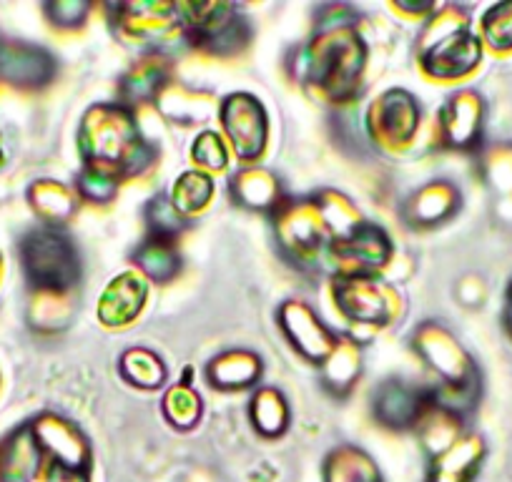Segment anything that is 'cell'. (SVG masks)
Here are the masks:
<instances>
[{"mask_svg": "<svg viewBox=\"0 0 512 482\" xmlns=\"http://www.w3.org/2000/svg\"><path fill=\"white\" fill-rule=\"evenodd\" d=\"M357 26L359 16L349 6H322L312 38L297 48L294 76L334 106L352 103L362 88L369 48Z\"/></svg>", "mask_w": 512, "mask_h": 482, "instance_id": "obj_1", "label": "cell"}, {"mask_svg": "<svg viewBox=\"0 0 512 482\" xmlns=\"http://www.w3.org/2000/svg\"><path fill=\"white\" fill-rule=\"evenodd\" d=\"M83 169L123 184L154 169L159 149L141 131L136 111L121 103H93L81 118L76 136Z\"/></svg>", "mask_w": 512, "mask_h": 482, "instance_id": "obj_2", "label": "cell"}, {"mask_svg": "<svg viewBox=\"0 0 512 482\" xmlns=\"http://www.w3.org/2000/svg\"><path fill=\"white\" fill-rule=\"evenodd\" d=\"M412 349L432 372L435 405L455 417H465L480 397V370L455 334L437 319H427L412 332Z\"/></svg>", "mask_w": 512, "mask_h": 482, "instance_id": "obj_3", "label": "cell"}, {"mask_svg": "<svg viewBox=\"0 0 512 482\" xmlns=\"http://www.w3.org/2000/svg\"><path fill=\"white\" fill-rule=\"evenodd\" d=\"M482 41L470 31L460 6H442L427 18L417 38V63L432 81L465 78L480 66Z\"/></svg>", "mask_w": 512, "mask_h": 482, "instance_id": "obj_4", "label": "cell"}, {"mask_svg": "<svg viewBox=\"0 0 512 482\" xmlns=\"http://www.w3.org/2000/svg\"><path fill=\"white\" fill-rule=\"evenodd\" d=\"M21 267L38 294L66 297L81 282V254L63 226H36L21 239Z\"/></svg>", "mask_w": 512, "mask_h": 482, "instance_id": "obj_5", "label": "cell"}, {"mask_svg": "<svg viewBox=\"0 0 512 482\" xmlns=\"http://www.w3.org/2000/svg\"><path fill=\"white\" fill-rule=\"evenodd\" d=\"M184 41L214 58H236L249 48L254 26L234 3H179Z\"/></svg>", "mask_w": 512, "mask_h": 482, "instance_id": "obj_6", "label": "cell"}, {"mask_svg": "<svg viewBox=\"0 0 512 482\" xmlns=\"http://www.w3.org/2000/svg\"><path fill=\"white\" fill-rule=\"evenodd\" d=\"M272 229L282 257L302 269L314 267L334 239L314 196H287V201L272 214Z\"/></svg>", "mask_w": 512, "mask_h": 482, "instance_id": "obj_7", "label": "cell"}, {"mask_svg": "<svg viewBox=\"0 0 512 482\" xmlns=\"http://www.w3.org/2000/svg\"><path fill=\"white\" fill-rule=\"evenodd\" d=\"M332 302L347 322L359 327L384 329L405 312V299L395 284L382 277H339L332 279Z\"/></svg>", "mask_w": 512, "mask_h": 482, "instance_id": "obj_8", "label": "cell"}, {"mask_svg": "<svg viewBox=\"0 0 512 482\" xmlns=\"http://www.w3.org/2000/svg\"><path fill=\"white\" fill-rule=\"evenodd\" d=\"M108 21L113 33L131 46L159 53L174 38H184L179 3L169 0H136V3H108Z\"/></svg>", "mask_w": 512, "mask_h": 482, "instance_id": "obj_9", "label": "cell"}, {"mask_svg": "<svg viewBox=\"0 0 512 482\" xmlns=\"http://www.w3.org/2000/svg\"><path fill=\"white\" fill-rule=\"evenodd\" d=\"M219 124L226 146L244 166H256L269 146V113L254 93L236 91L219 101Z\"/></svg>", "mask_w": 512, "mask_h": 482, "instance_id": "obj_10", "label": "cell"}, {"mask_svg": "<svg viewBox=\"0 0 512 482\" xmlns=\"http://www.w3.org/2000/svg\"><path fill=\"white\" fill-rule=\"evenodd\" d=\"M422 124V108L415 93L407 88H387L367 108L364 129L374 146L384 151H405L417 139Z\"/></svg>", "mask_w": 512, "mask_h": 482, "instance_id": "obj_11", "label": "cell"}, {"mask_svg": "<svg viewBox=\"0 0 512 482\" xmlns=\"http://www.w3.org/2000/svg\"><path fill=\"white\" fill-rule=\"evenodd\" d=\"M395 257L392 236L374 221H362L329 241L327 259L339 277H379Z\"/></svg>", "mask_w": 512, "mask_h": 482, "instance_id": "obj_12", "label": "cell"}, {"mask_svg": "<svg viewBox=\"0 0 512 482\" xmlns=\"http://www.w3.org/2000/svg\"><path fill=\"white\" fill-rule=\"evenodd\" d=\"M277 327L289 347L309 362V365L322 367L324 359L334 352L339 344V334L324 322L312 304L302 299H284L277 307Z\"/></svg>", "mask_w": 512, "mask_h": 482, "instance_id": "obj_13", "label": "cell"}, {"mask_svg": "<svg viewBox=\"0 0 512 482\" xmlns=\"http://www.w3.org/2000/svg\"><path fill=\"white\" fill-rule=\"evenodd\" d=\"M432 405H435L432 387L412 385V382L397 380V377L379 382L369 400L374 422L392 432L417 430Z\"/></svg>", "mask_w": 512, "mask_h": 482, "instance_id": "obj_14", "label": "cell"}, {"mask_svg": "<svg viewBox=\"0 0 512 482\" xmlns=\"http://www.w3.org/2000/svg\"><path fill=\"white\" fill-rule=\"evenodd\" d=\"M31 425L48 465L63 467V470L91 472V442H88V437L83 435L76 422L56 415V412H43L36 420H31Z\"/></svg>", "mask_w": 512, "mask_h": 482, "instance_id": "obj_15", "label": "cell"}, {"mask_svg": "<svg viewBox=\"0 0 512 482\" xmlns=\"http://www.w3.org/2000/svg\"><path fill=\"white\" fill-rule=\"evenodd\" d=\"M485 101L475 91H455L437 111V141L442 149L475 151L482 141Z\"/></svg>", "mask_w": 512, "mask_h": 482, "instance_id": "obj_16", "label": "cell"}, {"mask_svg": "<svg viewBox=\"0 0 512 482\" xmlns=\"http://www.w3.org/2000/svg\"><path fill=\"white\" fill-rule=\"evenodd\" d=\"M58 73V63L51 51L36 43L0 38V81L26 91H41L51 86Z\"/></svg>", "mask_w": 512, "mask_h": 482, "instance_id": "obj_17", "label": "cell"}, {"mask_svg": "<svg viewBox=\"0 0 512 482\" xmlns=\"http://www.w3.org/2000/svg\"><path fill=\"white\" fill-rule=\"evenodd\" d=\"M171 78H174V63L164 53H146L118 78L116 103L131 108V111L159 103L166 88L171 86Z\"/></svg>", "mask_w": 512, "mask_h": 482, "instance_id": "obj_18", "label": "cell"}, {"mask_svg": "<svg viewBox=\"0 0 512 482\" xmlns=\"http://www.w3.org/2000/svg\"><path fill=\"white\" fill-rule=\"evenodd\" d=\"M149 302V282L139 272L116 274L98 299V322L108 329H123L134 324Z\"/></svg>", "mask_w": 512, "mask_h": 482, "instance_id": "obj_19", "label": "cell"}, {"mask_svg": "<svg viewBox=\"0 0 512 482\" xmlns=\"http://www.w3.org/2000/svg\"><path fill=\"white\" fill-rule=\"evenodd\" d=\"M462 194L452 181L435 179L412 191L402 204V221L415 231L435 229L460 211Z\"/></svg>", "mask_w": 512, "mask_h": 482, "instance_id": "obj_20", "label": "cell"}, {"mask_svg": "<svg viewBox=\"0 0 512 482\" xmlns=\"http://www.w3.org/2000/svg\"><path fill=\"white\" fill-rule=\"evenodd\" d=\"M229 194L236 206L272 216L287 201L284 186L274 171L264 166H244L229 176Z\"/></svg>", "mask_w": 512, "mask_h": 482, "instance_id": "obj_21", "label": "cell"}, {"mask_svg": "<svg viewBox=\"0 0 512 482\" xmlns=\"http://www.w3.org/2000/svg\"><path fill=\"white\" fill-rule=\"evenodd\" d=\"M206 382L216 392H244L256 387L264 377V359L254 349L236 347L209 359L204 370Z\"/></svg>", "mask_w": 512, "mask_h": 482, "instance_id": "obj_22", "label": "cell"}, {"mask_svg": "<svg viewBox=\"0 0 512 482\" xmlns=\"http://www.w3.org/2000/svg\"><path fill=\"white\" fill-rule=\"evenodd\" d=\"M43 460L46 457L28 422L0 440V482H33Z\"/></svg>", "mask_w": 512, "mask_h": 482, "instance_id": "obj_23", "label": "cell"}, {"mask_svg": "<svg viewBox=\"0 0 512 482\" xmlns=\"http://www.w3.org/2000/svg\"><path fill=\"white\" fill-rule=\"evenodd\" d=\"M485 457L480 435H460L452 445L437 452L430 462L427 482H472Z\"/></svg>", "mask_w": 512, "mask_h": 482, "instance_id": "obj_24", "label": "cell"}, {"mask_svg": "<svg viewBox=\"0 0 512 482\" xmlns=\"http://www.w3.org/2000/svg\"><path fill=\"white\" fill-rule=\"evenodd\" d=\"M362 372L364 347L354 337H342L337 347H334V352L319 367V380H322V387L334 400H344L359 385Z\"/></svg>", "mask_w": 512, "mask_h": 482, "instance_id": "obj_25", "label": "cell"}, {"mask_svg": "<svg viewBox=\"0 0 512 482\" xmlns=\"http://www.w3.org/2000/svg\"><path fill=\"white\" fill-rule=\"evenodd\" d=\"M131 264H134V272H139L146 282L156 287H166L184 272V257L176 241L156 239V236H146L136 244L131 252Z\"/></svg>", "mask_w": 512, "mask_h": 482, "instance_id": "obj_26", "label": "cell"}, {"mask_svg": "<svg viewBox=\"0 0 512 482\" xmlns=\"http://www.w3.org/2000/svg\"><path fill=\"white\" fill-rule=\"evenodd\" d=\"M249 422L264 440H279L292 425V405L277 387H256L249 400Z\"/></svg>", "mask_w": 512, "mask_h": 482, "instance_id": "obj_27", "label": "cell"}, {"mask_svg": "<svg viewBox=\"0 0 512 482\" xmlns=\"http://www.w3.org/2000/svg\"><path fill=\"white\" fill-rule=\"evenodd\" d=\"M28 204L46 226H63L78 214L81 199H78L73 186L53 179H41L28 189Z\"/></svg>", "mask_w": 512, "mask_h": 482, "instance_id": "obj_28", "label": "cell"}, {"mask_svg": "<svg viewBox=\"0 0 512 482\" xmlns=\"http://www.w3.org/2000/svg\"><path fill=\"white\" fill-rule=\"evenodd\" d=\"M118 377L128 387L144 392H156L169 382V367L149 347H131L118 357Z\"/></svg>", "mask_w": 512, "mask_h": 482, "instance_id": "obj_29", "label": "cell"}, {"mask_svg": "<svg viewBox=\"0 0 512 482\" xmlns=\"http://www.w3.org/2000/svg\"><path fill=\"white\" fill-rule=\"evenodd\" d=\"M324 482H382V472L362 447L339 445L324 460Z\"/></svg>", "mask_w": 512, "mask_h": 482, "instance_id": "obj_30", "label": "cell"}, {"mask_svg": "<svg viewBox=\"0 0 512 482\" xmlns=\"http://www.w3.org/2000/svg\"><path fill=\"white\" fill-rule=\"evenodd\" d=\"M161 415L169 422L174 430L189 432L194 430L201 422L204 415V400L196 392L194 385H184V382H176L174 387L166 390V395L161 397Z\"/></svg>", "mask_w": 512, "mask_h": 482, "instance_id": "obj_31", "label": "cell"}, {"mask_svg": "<svg viewBox=\"0 0 512 482\" xmlns=\"http://www.w3.org/2000/svg\"><path fill=\"white\" fill-rule=\"evenodd\" d=\"M214 191H216V184L214 179H211V174H204V171L199 169H191V171H184V174L174 181L169 199L171 204L186 216V219H191V216L201 214V211L211 204Z\"/></svg>", "mask_w": 512, "mask_h": 482, "instance_id": "obj_32", "label": "cell"}, {"mask_svg": "<svg viewBox=\"0 0 512 482\" xmlns=\"http://www.w3.org/2000/svg\"><path fill=\"white\" fill-rule=\"evenodd\" d=\"M189 221L166 194H156L146 201L144 206V224L146 236H156V239L179 241V236L189 229Z\"/></svg>", "mask_w": 512, "mask_h": 482, "instance_id": "obj_33", "label": "cell"}, {"mask_svg": "<svg viewBox=\"0 0 512 482\" xmlns=\"http://www.w3.org/2000/svg\"><path fill=\"white\" fill-rule=\"evenodd\" d=\"M314 199H317L319 209H322V214H324V219H327L329 229H332L334 239L342 234H347V231H352L354 226L362 224L364 221L357 206L352 204V199L344 194H339V191L322 189L319 194H314Z\"/></svg>", "mask_w": 512, "mask_h": 482, "instance_id": "obj_34", "label": "cell"}, {"mask_svg": "<svg viewBox=\"0 0 512 482\" xmlns=\"http://www.w3.org/2000/svg\"><path fill=\"white\" fill-rule=\"evenodd\" d=\"M191 161L204 174H219L229 166V146L219 131H201L191 144Z\"/></svg>", "mask_w": 512, "mask_h": 482, "instance_id": "obj_35", "label": "cell"}, {"mask_svg": "<svg viewBox=\"0 0 512 482\" xmlns=\"http://www.w3.org/2000/svg\"><path fill=\"white\" fill-rule=\"evenodd\" d=\"M482 38L492 51H512V3H497L482 16Z\"/></svg>", "mask_w": 512, "mask_h": 482, "instance_id": "obj_36", "label": "cell"}, {"mask_svg": "<svg viewBox=\"0 0 512 482\" xmlns=\"http://www.w3.org/2000/svg\"><path fill=\"white\" fill-rule=\"evenodd\" d=\"M73 189H76L78 199L86 201V204H93V206H108L118 199L116 181L106 179V176L96 174V171L83 169V166H81V171L76 174Z\"/></svg>", "mask_w": 512, "mask_h": 482, "instance_id": "obj_37", "label": "cell"}, {"mask_svg": "<svg viewBox=\"0 0 512 482\" xmlns=\"http://www.w3.org/2000/svg\"><path fill=\"white\" fill-rule=\"evenodd\" d=\"M91 11V0H58V3H46L43 6L48 23L61 28V31H78V28H83Z\"/></svg>", "mask_w": 512, "mask_h": 482, "instance_id": "obj_38", "label": "cell"}, {"mask_svg": "<svg viewBox=\"0 0 512 482\" xmlns=\"http://www.w3.org/2000/svg\"><path fill=\"white\" fill-rule=\"evenodd\" d=\"M46 480L48 482H91V472L63 470V467L46 465Z\"/></svg>", "mask_w": 512, "mask_h": 482, "instance_id": "obj_39", "label": "cell"}, {"mask_svg": "<svg viewBox=\"0 0 512 482\" xmlns=\"http://www.w3.org/2000/svg\"><path fill=\"white\" fill-rule=\"evenodd\" d=\"M392 8L412 18H430L437 11V3H392Z\"/></svg>", "mask_w": 512, "mask_h": 482, "instance_id": "obj_40", "label": "cell"}, {"mask_svg": "<svg viewBox=\"0 0 512 482\" xmlns=\"http://www.w3.org/2000/svg\"><path fill=\"white\" fill-rule=\"evenodd\" d=\"M505 327H507V332L512 334V284H510V289H507V304H505Z\"/></svg>", "mask_w": 512, "mask_h": 482, "instance_id": "obj_41", "label": "cell"}, {"mask_svg": "<svg viewBox=\"0 0 512 482\" xmlns=\"http://www.w3.org/2000/svg\"><path fill=\"white\" fill-rule=\"evenodd\" d=\"M0 269H3V262H0Z\"/></svg>", "mask_w": 512, "mask_h": 482, "instance_id": "obj_42", "label": "cell"}]
</instances>
